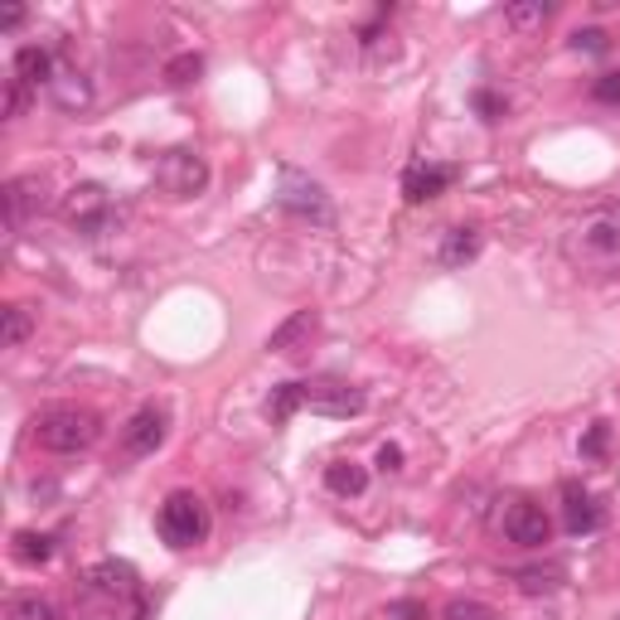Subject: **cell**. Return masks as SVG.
Listing matches in <instances>:
<instances>
[{
	"label": "cell",
	"instance_id": "obj_9",
	"mask_svg": "<svg viewBox=\"0 0 620 620\" xmlns=\"http://www.w3.org/2000/svg\"><path fill=\"white\" fill-rule=\"evenodd\" d=\"M83 591L88 596H102V601L116 606L122 596H136V567H126V563H98V567H88Z\"/></svg>",
	"mask_w": 620,
	"mask_h": 620
},
{
	"label": "cell",
	"instance_id": "obj_7",
	"mask_svg": "<svg viewBox=\"0 0 620 620\" xmlns=\"http://www.w3.org/2000/svg\"><path fill=\"white\" fill-rule=\"evenodd\" d=\"M301 403L311 407V413H325V417H359L364 413V393L349 388V383H301Z\"/></svg>",
	"mask_w": 620,
	"mask_h": 620
},
{
	"label": "cell",
	"instance_id": "obj_14",
	"mask_svg": "<svg viewBox=\"0 0 620 620\" xmlns=\"http://www.w3.org/2000/svg\"><path fill=\"white\" fill-rule=\"evenodd\" d=\"M325 485H330V495H364V485H369V471L364 465H354V461H335L330 471H325Z\"/></svg>",
	"mask_w": 620,
	"mask_h": 620
},
{
	"label": "cell",
	"instance_id": "obj_26",
	"mask_svg": "<svg viewBox=\"0 0 620 620\" xmlns=\"http://www.w3.org/2000/svg\"><path fill=\"white\" fill-rule=\"evenodd\" d=\"M25 108H30V88L20 83L15 74H10V83H5V116H20Z\"/></svg>",
	"mask_w": 620,
	"mask_h": 620
},
{
	"label": "cell",
	"instance_id": "obj_5",
	"mask_svg": "<svg viewBox=\"0 0 620 620\" xmlns=\"http://www.w3.org/2000/svg\"><path fill=\"white\" fill-rule=\"evenodd\" d=\"M156 184L174 199H190L208 184V166L204 156H194V150H166V156L156 160Z\"/></svg>",
	"mask_w": 620,
	"mask_h": 620
},
{
	"label": "cell",
	"instance_id": "obj_16",
	"mask_svg": "<svg viewBox=\"0 0 620 620\" xmlns=\"http://www.w3.org/2000/svg\"><path fill=\"white\" fill-rule=\"evenodd\" d=\"M315 330V315L311 311H301V315H291V320L277 330L272 339H267V349H277V354H296V345Z\"/></svg>",
	"mask_w": 620,
	"mask_h": 620
},
{
	"label": "cell",
	"instance_id": "obj_12",
	"mask_svg": "<svg viewBox=\"0 0 620 620\" xmlns=\"http://www.w3.org/2000/svg\"><path fill=\"white\" fill-rule=\"evenodd\" d=\"M563 519H567L572 533H596L601 529V509H596V499L582 485H572V480L563 485Z\"/></svg>",
	"mask_w": 620,
	"mask_h": 620
},
{
	"label": "cell",
	"instance_id": "obj_31",
	"mask_svg": "<svg viewBox=\"0 0 620 620\" xmlns=\"http://www.w3.org/2000/svg\"><path fill=\"white\" fill-rule=\"evenodd\" d=\"M577 49H591V54L606 49V34H601V30H582V34H577Z\"/></svg>",
	"mask_w": 620,
	"mask_h": 620
},
{
	"label": "cell",
	"instance_id": "obj_25",
	"mask_svg": "<svg viewBox=\"0 0 620 620\" xmlns=\"http://www.w3.org/2000/svg\"><path fill=\"white\" fill-rule=\"evenodd\" d=\"M441 620H499V616L489 611L485 601H451L447 611H441Z\"/></svg>",
	"mask_w": 620,
	"mask_h": 620
},
{
	"label": "cell",
	"instance_id": "obj_23",
	"mask_svg": "<svg viewBox=\"0 0 620 620\" xmlns=\"http://www.w3.org/2000/svg\"><path fill=\"white\" fill-rule=\"evenodd\" d=\"M557 577H563V572H538V567L514 572V582H519V591H529V596H538V591H553V587H557Z\"/></svg>",
	"mask_w": 620,
	"mask_h": 620
},
{
	"label": "cell",
	"instance_id": "obj_1",
	"mask_svg": "<svg viewBox=\"0 0 620 620\" xmlns=\"http://www.w3.org/2000/svg\"><path fill=\"white\" fill-rule=\"evenodd\" d=\"M563 252L572 267L596 277L620 272V208H591L563 233Z\"/></svg>",
	"mask_w": 620,
	"mask_h": 620
},
{
	"label": "cell",
	"instance_id": "obj_3",
	"mask_svg": "<svg viewBox=\"0 0 620 620\" xmlns=\"http://www.w3.org/2000/svg\"><path fill=\"white\" fill-rule=\"evenodd\" d=\"M156 529H160V538H166V548L184 553V548L204 543L208 529H214V519H208V505L194 495V489H174L156 514Z\"/></svg>",
	"mask_w": 620,
	"mask_h": 620
},
{
	"label": "cell",
	"instance_id": "obj_13",
	"mask_svg": "<svg viewBox=\"0 0 620 620\" xmlns=\"http://www.w3.org/2000/svg\"><path fill=\"white\" fill-rule=\"evenodd\" d=\"M54 74H58V68H54V54H49V49H34V44H30V49L15 54V78H20L25 88H40V83L49 88Z\"/></svg>",
	"mask_w": 620,
	"mask_h": 620
},
{
	"label": "cell",
	"instance_id": "obj_11",
	"mask_svg": "<svg viewBox=\"0 0 620 620\" xmlns=\"http://www.w3.org/2000/svg\"><path fill=\"white\" fill-rule=\"evenodd\" d=\"M451 180H455L451 166H427V160H417V166L403 174V194H407V204H427V199H437Z\"/></svg>",
	"mask_w": 620,
	"mask_h": 620
},
{
	"label": "cell",
	"instance_id": "obj_24",
	"mask_svg": "<svg viewBox=\"0 0 620 620\" xmlns=\"http://www.w3.org/2000/svg\"><path fill=\"white\" fill-rule=\"evenodd\" d=\"M199 68H204V58H199V54H184V58H174V64L166 68V78H170L174 88H184V83H194V78H199Z\"/></svg>",
	"mask_w": 620,
	"mask_h": 620
},
{
	"label": "cell",
	"instance_id": "obj_20",
	"mask_svg": "<svg viewBox=\"0 0 620 620\" xmlns=\"http://www.w3.org/2000/svg\"><path fill=\"white\" fill-rule=\"evenodd\" d=\"M0 315H5V330H0V345H5V349L25 345V339H30V311H25V306H5Z\"/></svg>",
	"mask_w": 620,
	"mask_h": 620
},
{
	"label": "cell",
	"instance_id": "obj_21",
	"mask_svg": "<svg viewBox=\"0 0 620 620\" xmlns=\"http://www.w3.org/2000/svg\"><path fill=\"white\" fill-rule=\"evenodd\" d=\"M5 620H54V606L44 601V596H15Z\"/></svg>",
	"mask_w": 620,
	"mask_h": 620
},
{
	"label": "cell",
	"instance_id": "obj_30",
	"mask_svg": "<svg viewBox=\"0 0 620 620\" xmlns=\"http://www.w3.org/2000/svg\"><path fill=\"white\" fill-rule=\"evenodd\" d=\"M582 451H587V455H601V451H606V427H591L587 441H582Z\"/></svg>",
	"mask_w": 620,
	"mask_h": 620
},
{
	"label": "cell",
	"instance_id": "obj_27",
	"mask_svg": "<svg viewBox=\"0 0 620 620\" xmlns=\"http://www.w3.org/2000/svg\"><path fill=\"white\" fill-rule=\"evenodd\" d=\"M548 15H553V5H543V0L538 5H509V25H538Z\"/></svg>",
	"mask_w": 620,
	"mask_h": 620
},
{
	"label": "cell",
	"instance_id": "obj_10",
	"mask_svg": "<svg viewBox=\"0 0 620 620\" xmlns=\"http://www.w3.org/2000/svg\"><path fill=\"white\" fill-rule=\"evenodd\" d=\"M160 441H166V413H160V407H142V413L122 427V451L126 455H150Z\"/></svg>",
	"mask_w": 620,
	"mask_h": 620
},
{
	"label": "cell",
	"instance_id": "obj_4",
	"mask_svg": "<svg viewBox=\"0 0 620 620\" xmlns=\"http://www.w3.org/2000/svg\"><path fill=\"white\" fill-rule=\"evenodd\" d=\"M499 529H505V538L519 548H543L548 538H553V519L543 514V505L514 495V499H505V509H499Z\"/></svg>",
	"mask_w": 620,
	"mask_h": 620
},
{
	"label": "cell",
	"instance_id": "obj_32",
	"mask_svg": "<svg viewBox=\"0 0 620 620\" xmlns=\"http://www.w3.org/2000/svg\"><path fill=\"white\" fill-rule=\"evenodd\" d=\"M393 616H397V620H422V606H413V601H397V606H393Z\"/></svg>",
	"mask_w": 620,
	"mask_h": 620
},
{
	"label": "cell",
	"instance_id": "obj_33",
	"mask_svg": "<svg viewBox=\"0 0 620 620\" xmlns=\"http://www.w3.org/2000/svg\"><path fill=\"white\" fill-rule=\"evenodd\" d=\"M0 25H5V30H15V25H25V10H5V15H0Z\"/></svg>",
	"mask_w": 620,
	"mask_h": 620
},
{
	"label": "cell",
	"instance_id": "obj_29",
	"mask_svg": "<svg viewBox=\"0 0 620 620\" xmlns=\"http://www.w3.org/2000/svg\"><path fill=\"white\" fill-rule=\"evenodd\" d=\"M379 471H403V447H379Z\"/></svg>",
	"mask_w": 620,
	"mask_h": 620
},
{
	"label": "cell",
	"instance_id": "obj_8",
	"mask_svg": "<svg viewBox=\"0 0 620 620\" xmlns=\"http://www.w3.org/2000/svg\"><path fill=\"white\" fill-rule=\"evenodd\" d=\"M64 218L74 228H88V233H102L112 218V204H108V190L102 184H78V190H68L64 199Z\"/></svg>",
	"mask_w": 620,
	"mask_h": 620
},
{
	"label": "cell",
	"instance_id": "obj_15",
	"mask_svg": "<svg viewBox=\"0 0 620 620\" xmlns=\"http://www.w3.org/2000/svg\"><path fill=\"white\" fill-rule=\"evenodd\" d=\"M475 252H480V233L475 228H451L437 257H441V267H465Z\"/></svg>",
	"mask_w": 620,
	"mask_h": 620
},
{
	"label": "cell",
	"instance_id": "obj_19",
	"mask_svg": "<svg viewBox=\"0 0 620 620\" xmlns=\"http://www.w3.org/2000/svg\"><path fill=\"white\" fill-rule=\"evenodd\" d=\"M25 214H30V180H5V224H10V233L25 228Z\"/></svg>",
	"mask_w": 620,
	"mask_h": 620
},
{
	"label": "cell",
	"instance_id": "obj_2",
	"mask_svg": "<svg viewBox=\"0 0 620 620\" xmlns=\"http://www.w3.org/2000/svg\"><path fill=\"white\" fill-rule=\"evenodd\" d=\"M98 437H102V422H98V413H88V407H49V413L34 417V441L54 455L88 451Z\"/></svg>",
	"mask_w": 620,
	"mask_h": 620
},
{
	"label": "cell",
	"instance_id": "obj_17",
	"mask_svg": "<svg viewBox=\"0 0 620 620\" xmlns=\"http://www.w3.org/2000/svg\"><path fill=\"white\" fill-rule=\"evenodd\" d=\"M54 557V538L49 533H15V563H25V567H44Z\"/></svg>",
	"mask_w": 620,
	"mask_h": 620
},
{
	"label": "cell",
	"instance_id": "obj_28",
	"mask_svg": "<svg viewBox=\"0 0 620 620\" xmlns=\"http://www.w3.org/2000/svg\"><path fill=\"white\" fill-rule=\"evenodd\" d=\"M596 98H601V102H620V74H606L601 83H596Z\"/></svg>",
	"mask_w": 620,
	"mask_h": 620
},
{
	"label": "cell",
	"instance_id": "obj_22",
	"mask_svg": "<svg viewBox=\"0 0 620 620\" xmlns=\"http://www.w3.org/2000/svg\"><path fill=\"white\" fill-rule=\"evenodd\" d=\"M296 407H306V403H301V383H282V388L272 393V403H267V413H272L277 422H286Z\"/></svg>",
	"mask_w": 620,
	"mask_h": 620
},
{
	"label": "cell",
	"instance_id": "obj_6",
	"mask_svg": "<svg viewBox=\"0 0 620 620\" xmlns=\"http://www.w3.org/2000/svg\"><path fill=\"white\" fill-rule=\"evenodd\" d=\"M277 204H282L286 214H296V218H311V224H335L325 190L315 180H306V174H296V170H282V194H277Z\"/></svg>",
	"mask_w": 620,
	"mask_h": 620
},
{
	"label": "cell",
	"instance_id": "obj_18",
	"mask_svg": "<svg viewBox=\"0 0 620 620\" xmlns=\"http://www.w3.org/2000/svg\"><path fill=\"white\" fill-rule=\"evenodd\" d=\"M49 92H54L58 102H64V108H83V102L92 98V88L83 83V74H74V68H58L54 83H49Z\"/></svg>",
	"mask_w": 620,
	"mask_h": 620
}]
</instances>
